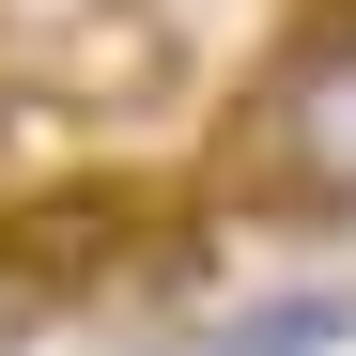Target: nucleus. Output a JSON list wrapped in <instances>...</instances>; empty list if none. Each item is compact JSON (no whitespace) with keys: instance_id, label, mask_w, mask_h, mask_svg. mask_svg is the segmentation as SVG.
Here are the masks:
<instances>
[{"instance_id":"nucleus-1","label":"nucleus","mask_w":356,"mask_h":356,"mask_svg":"<svg viewBox=\"0 0 356 356\" xmlns=\"http://www.w3.org/2000/svg\"><path fill=\"white\" fill-rule=\"evenodd\" d=\"M232 202H264L294 232L356 217V16H310L264 63V93L232 108Z\"/></svg>"},{"instance_id":"nucleus-2","label":"nucleus","mask_w":356,"mask_h":356,"mask_svg":"<svg viewBox=\"0 0 356 356\" xmlns=\"http://www.w3.org/2000/svg\"><path fill=\"white\" fill-rule=\"evenodd\" d=\"M341 341H356V294H325V279L310 294H248V310L202 325V356H341Z\"/></svg>"}]
</instances>
